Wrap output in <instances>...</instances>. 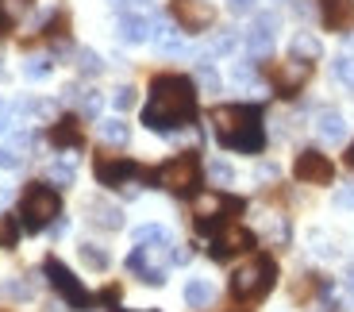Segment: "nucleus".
Instances as JSON below:
<instances>
[{
    "label": "nucleus",
    "instance_id": "f257e3e1",
    "mask_svg": "<svg viewBox=\"0 0 354 312\" xmlns=\"http://www.w3.org/2000/svg\"><path fill=\"white\" fill-rule=\"evenodd\" d=\"M196 120V85L185 73H162L151 81V100L142 108V124L151 131L174 135Z\"/></svg>",
    "mask_w": 354,
    "mask_h": 312
},
{
    "label": "nucleus",
    "instance_id": "f03ea898",
    "mask_svg": "<svg viewBox=\"0 0 354 312\" xmlns=\"http://www.w3.org/2000/svg\"><path fill=\"white\" fill-rule=\"evenodd\" d=\"M216 143L239 154H258L266 147V124L254 104H220L212 108Z\"/></svg>",
    "mask_w": 354,
    "mask_h": 312
},
{
    "label": "nucleus",
    "instance_id": "7ed1b4c3",
    "mask_svg": "<svg viewBox=\"0 0 354 312\" xmlns=\"http://www.w3.org/2000/svg\"><path fill=\"white\" fill-rule=\"evenodd\" d=\"M58 212H62V196L46 181H31L19 196V220H24L27 232H43L46 223H54Z\"/></svg>",
    "mask_w": 354,
    "mask_h": 312
},
{
    "label": "nucleus",
    "instance_id": "20e7f679",
    "mask_svg": "<svg viewBox=\"0 0 354 312\" xmlns=\"http://www.w3.org/2000/svg\"><path fill=\"white\" fill-rule=\"evenodd\" d=\"M274 282H277V262L270 255H258L231 274V293H235V301H262L274 289Z\"/></svg>",
    "mask_w": 354,
    "mask_h": 312
},
{
    "label": "nucleus",
    "instance_id": "39448f33",
    "mask_svg": "<svg viewBox=\"0 0 354 312\" xmlns=\"http://www.w3.org/2000/svg\"><path fill=\"white\" fill-rule=\"evenodd\" d=\"M154 181H158L162 189H169V193H196V185H201V158H196L193 151L177 154V158H169L166 166L154 174Z\"/></svg>",
    "mask_w": 354,
    "mask_h": 312
},
{
    "label": "nucleus",
    "instance_id": "423d86ee",
    "mask_svg": "<svg viewBox=\"0 0 354 312\" xmlns=\"http://www.w3.org/2000/svg\"><path fill=\"white\" fill-rule=\"evenodd\" d=\"M43 270H46V277H50V286L62 293V301L70 304V309H77V312H85L88 304H93V293H88L85 286H81L77 277L70 274V266H62L58 259H46L43 262Z\"/></svg>",
    "mask_w": 354,
    "mask_h": 312
},
{
    "label": "nucleus",
    "instance_id": "0eeeda50",
    "mask_svg": "<svg viewBox=\"0 0 354 312\" xmlns=\"http://www.w3.org/2000/svg\"><path fill=\"white\" fill-rule=\"evenodd\" d=\"M166 247L169 243H162V247H135L131 255H127V270H131L139 282H147V286H162L166 282Z\"/></svg>",
    "mask_w": 354,
    "mask_h": 312
},
{
    "label": "nucleus",
    "instance_id": "6e6552de",
    "mask_svg": "<svg viewBox=\"0 0 354 312\" xmlns=\"http://www.w3.org/2000/svg\"><path fill=\"white\" fill-rule=\"evenodd\" d=\"M227 212H243V201H227L223 193H212V196H201L196 201V228L201 232H220L227 223Z\"/></svg>",
    "mask_w": 354,
    "mask_h": 312
},
{
    "label": "nucleus",
    "instance_id": "1a4fd4ad",
    "mask_svg": "<svg viewBox=\"0 0 354 312\" xmlns=\"http://www.w3.org/2000/svg\"><path fill=\"white\" fill-rule=\"evenodd\" d=\"M93 174H97L100 185L120 189V185H127L131 178H139L142 169L135 166L131 158H115V154H97V162H93Z\"/></svg>",
    "mask_w": 354,
    "mask_h": 312
},
{
    "label": "nucleus",
    "instance_id": "9d476101",
    "mask_svg": "<svg viewBox=\"0 0 354 312\" xmlns=\"http://www.w3.org/2000/svg\"><path fill=\"white\" fill-rule=\"evenodd\" d=\"M292 174H297V181H308V185H331L335 166H331L328 154L301 151V154H297V162H292Z\"/></svg>",
    "mask_w": 354,
    "mask_h": 312
},
{
    "label": "nucleus",
    "instance_id": "9b49d317",
    "mask_svg": "<svg viewBox=\"0 0 354 312\" xmlns=\"http://www.w3.org/2000/svg\"><path fill=\"white\" fill-rule=\"evenodd\" d=\"M250 247H254V232H247V228H239V223H223L220 232H216V239H212V259L223 262V259L239 255V250H250Z\"/></svg>",
    "mask_w": 354,
    "mask_h": 312
},
{
    "label": "nucleus",
    "instance_id": "f8f14e48",
    "mask_svg": "<svg viewBox=\"0 0 354 312\" xmlns=\"http://www.w3.org/2000/svg\"><path fill=\"white\" fill-rule=\"evenodd\" d=\"M270 77H274V85H277L281 97H297V93L304 89V81L312 77V62H304V58H289V62L274 66Z\"/></svg>",
    "mask_w": 354,
    "mask_h": 312
},
{
    "label": "nucleus",
    "instance_id": "ddd939ff",
    "mask_svg": "<svg viewBox=\"0 0 354 312\" xmlns=\"http://www.w3.org/2000/svg\"><path fill=\"white\" fill-rule=\"evenodd\" d=\"M174 19L185 31H204V27H212L216 8L208 0H174Z\"/></svg>",
    "mask_w": 354,
    "mask_h": 312
},
{
    "label": "nucleus",
    "instance_id": "4468645a",
    "mask_svg": "<svg viewBox=\"0 0 354 312\" xmlns=\"http://www.w3.org/2000/svg\"><path fill=\"white\" fill-rule=\"evenodd\" d=\"M319 19L328 31H346L354 24V0H319Z\"/></svg>",
    "mask_w": 354,
    "mask_h": 312
},
{
    "label": "nucleus",
    "instance_id": "2eb2a0df",
    "mask_svg": "<svg viewBox=\"0 0 354 312\" xmlns=\"http://www.w3.org/2000/svg\"><path fill=\"white\" fill-rule=\"evenodd\" d=\"M274 27H277L274 16H258L254 24H250V31H247V51L250 54H266V51H270V46H274Z\"/></svg>",
    "mask_w": 354,
    "mask_h": 312
},
{
    "label": "nucleus",
    "instance_id": "dca6fc26",
    "mask_svg": "<svg viewBox=\"0 0 354 312\" xmlns=\"http://www.w3.org/2000/svg\"><path fill=\"white\" fill-rule=\"evenodd\" d=\"M50 143L58 147V151H73V147H81V124L77 116H62L58 124L50 127Z\"/></svg>",
    "mask_w": 354,
    "mask_h": 312
},
{
    "label": "nucleus",
    "instance_id": "f3484780",
    "mask_svg": "<svg viewBox=\"0 0 354 312\" xmlns=\"http://www.w3.org/2000/svg\"><path fill=\"white\" fill-rule=\"evenodd\" d=\"M316 131H319L324 143H343L346 139V120L339 116L335 108H324V112L316 116Z\"/></svg>",
    "mask_w": 354,
    "mask_h": 312
},
{
    "label": "nucleus",
    "instance_id": "a211bd4d",
    "mask_svg": "<svg viewBox=\"0 0 354 312\" xmlns=\"http://www.w3.org/2000/svg\"><path fill=\"white\" fill-rule=\"evenodd\" d=\"M88 220L97 223V228H108V232H120V228H124V212L115 205H100V201L88 205Z\"/></svg>",
    "mask_w": 354,
    "mask_h": 312
},
{
    "label": "nucleus",
    "instance_id": "6ab92c4d",
    "mask_svg": "<svg viewBox=\"0 0 354 312\" xmlns=\"http://www.w3.org/2000/svg\"><path fill=\"white\" fill-rule=\"evenodd\" d=\"M212 301H216L212 282H204V277H193V282L185 286V304H189V309H208Z\"/></svg>",
    "mask_w": 354,
    "mask_h": 312
},
{
    "label": "nucleus",
    "instance_id": "aec40b11",
    "mask_svg": "<svg viewBox=\"0 0 354 312\" xmlns=\"http://www.w3.org/2000/svg\"><path fill=\"white\" fill-rule=\"evenodd\" d=\"M120 39H124V43H142V39H151V19L124 16L120 19Z\"/></svg>",
    "mask_w": 354,
    "mask_h": 312
},
{
    "label": "nucleus",
    "instance_id": "412c9836",
    "mask_svg": "<svg viewBox=\"0 0 354 312\" xmlns=\"http://www.w3.org/2000/svg\"><path fill=\"white\" fill-rule=\"evenodd\" d=\"M27 4H31V0H0V35H8L12 24L27 12Z\"/></svg>",
    "mask_w": 354,
    "mask_h": 312
},
{
    "label": "nucleus",
    "instance_id": "4be33fe9",
    "mask_svg": "<svg viewBox=\"0 0 354 312\" xmlns=\"http://www.w3.org/2000/svg\"><path fill=\"white\" fill-rule=\"evenodd\" d=\"M162 243H169V232L158 223H142L135 232V247H162Z\"/></svg>",
    "mask_w": 354,
    "mask_h": 312
},
{
    "label": "nucleus",
    "instance_id": "5701e85b",
    "mask_svg": "<svg viewBox=\"0 0 354 312\" xmlns=\"http://www.w3.org/2000/svg\"><path fill=\"white\" fill-rule=\"evenodd\" d=\"M292 58H304V62L319 58V39H312V35H292Z\"/></svg>",
    "mask_w": 354,
    "mask_h": 312
},
{
    "label": "nucleus",
    "instance_id": "b1692460",
    "mask_svg": "<svg viewBox=\"0 0 354 312\" xmlns=\"http://www.w3.org/2000/svg\"><path fill=\"white\" fill-rule=\"evenodd\" d=\"M81 262L93 270H108V250L97 247V243H81Z\"/></svg>",
    "mask_w": 354,
    "mask_h": 312
},
{
    "label": "nucleus",
    "instance_id": "393cba45",
    "mask_svg": "<svg viewBox=\"0 0 354 312\" xmlns=\"http://www.w3.org/2000/svg\"><path fill=\"white\" fill-rule=\"evenodd\" d=\"M100 135H104L108 143H127L131 127H127L124 120H104V124H100Z\"/></svg>",
    "mask_w": 354,
    "mask_h": 312
},
{
    "label": "nucleus",
    "instance_id": "a878e982",
    "mask_svg": "<svg viewBox=\"0 0 354 312\" xmlns=\"http://www.w3.org/2000/svg\"><path fill=\"white\" fill-rule=\"evenodd\" d=\"M335 77L354 93V54H339V58H335Z\"/></svg>",
    "mask_w": 354,
    "mask_h": 312
},
{
    "label": "nucleus",
    "instance_id": "bb28decb",
    "mask_svg": "<svg viewBox=\"0 0 354 312\" xmlns=\"http://www.w3.org/2000/svg\"><path fill=\"white\" fill-rule=\"evenodd\" d=\"M19 239V223L12 216H0V247H16Z\"/></svg>",
    "mask_w": 354,
    "mask_h": 312
},
{
    "label": "nucleus",
    "instance_id": "cd10ccee",
    "mask_svg": "<svg viewBox=\"0 0 354 312\" xmlns=\"http://www.w3.org/2000/svg\"><path fill=\"white\" fill-rule=\"evenodd\" d=\"M208 174H212V181H220V185H231V181H235V169H231L223 158H216L212 166H208Z\"/></svg>",
    "mask_w": 354,
    "mask_h": 312
},
{
    "label": "nucleus",
    "instance_id": "c85d7f7f",
    "mask_svg": "<svg viewBox=\"0 0 354 312\" xmlns=\"http://www.w3.org/2000/svg\"><path fill=\"white\" fill-rule=\"evenodd\" d=\"M24 73L31 81H39V77H46V73H50V58H31V62L24 66Z\"/></svg>",
    "mask_w": 354,
    "mask_h": 312
},
{
    "label": "nucleus",
    "instance_id": "c756f323",
    "mask_svg": "<svg viewBox=\"0 0 354 312\" xmlns=\"http://www.w3.org/2000/svg\"><path fill=\"white\" fill-rule=\"evenodd\" d=\"M196 77H201V85H204V89H220V73H216L208 62H201V66H196Z\"/></svg>",
    "mask_w": 354,
    "mask_h": 312
},
{
    "label": "nucleus",
    "instance_id": "7c9ffc66",
    "mask_svg": "<svg viewBox=\"0 0 354 312\" xmlns=\"http://www.w3.org/2000/svg\"><path fill=\"white\" fill-rule=\"evenodd\" d=\"M112 104L120 108V112H127V108L135 104V89L131 85H124V89H115V97H112Z\"/></svg>",
    "mask_w": 354,
    "mask_h": 312
},
{
    "label": "nucleus",
    "instance_id": "2f4dec72",
    "mask_svg": "<svg viewBox=\"0 0 354 312\" xmlns=\"http://www.w3.org/2000/svg\"><path fill=\"white\" fill-rule=\"evenodd\" d=\"M50 181L70 185V181H73V166H70V162H66V166H62V162H54V166H50Z\"/></svg>",
    "mask_w": 354,
    "mask_h": 312
},
{
    "label": "nucleus",
    "instance_id": "473e14b6",
    "mask_svg": "<svg viewBox=\"0 0 354 312\" xmlns=\"http://www.w3.org/2000/svg\"><path fill=\"white\" fill-rule=\"evenodd\" d=\"M19 166V151L16 147H0V169H16Z\"/></svg>",
    "mask_w": 354,
    "mask_h": 312
},
{
    "label": "nucleus",
    "instance_id": "72a5a7b5",
    "mask_svg": "<svg viewBox=\"0 0 354 312\" xmlns=\"http://www.w3.org/2000/svg\"><path fill=\"white\" fill-rule=\"evenodd\" d=\"M77 62H81V70H85V73H97V70H100V58H97L93 51H81Z\"/></svg>",
    "mask_w": 354,
    "mask_h": 312
},
{
    "label": "nucleus",
    "instance_id": "f704fd0d",
    "mask_svg": "<svg viewBox=\"0 0 354 312\" xmlns=\"http://www.w3.org/2000/svg\"><path fill=\"white\" fill-rule=\"evenodd\" d=\"M212 54H227V51H235V35H220V39H212V46H208Z\"/></svg>",
    "mask_w": 354,
    "mask_h": 312
},
{
    "label": "nucleus",
    "instance_id": "c9c22d12",
    "mask_svg": "<svg viewBox=\"0 0 354 312\" xmlns=\"http://www.w3.org/2000/svg\"><path fill=\"white\" fill-rule=\"evenodd\" d=\"M227 8L235 16H243V12H254V0H227Z\"/></svg>",
    "mask_w": 354,
    "mask_h": 312
},
{
    "label": "nucleus",
    "instance_id": "e433bc0d",
    "mask_svg": "<svg viewBox=\"0 0 354 312\" xmlns=\"http://www.w3.org/2000/svg\"><path fill=\"white\" fill-rule=\"evenodd\" d=\"M81 108H85V112H93V116H97V112H100V97H97V93H93V97H85V100H81Z\"/></svg>",
    "mask_w": 354,
    "mask_h": 312
},
{
    "label": "nucleus",
    "instance_id": "4c0bfd02",
    "mask_svg": "<svg viewBox=\"0 0 354 312\" xmlns=\"http://www.w3.org/2000/svg\"><path fill=\"white\" fill-rule=\"evenodd\" d=\"M335 205L339 208H354V193H351V189H343V193L335 196Z\"/></svg>",
    "mask_w": 354,
    "mask_h": 312
},
{
    "label": "nucleus",
    "instance_id": "58836bf2",
    "mask_svg": "<svg viewBox=\"0 0 354 312\" xmlns=\"http://www.w3.org/2000/svg\"><path fill=\"white\" fill-rule=\"evenodd\" d=\"M8 127H12V108L0 104V131H8Z\"/></svg>",
    "mask_w": 354,
    "mask_h": 312
},
{
    "label": "nucleus",
    "instance_id": "ea45409f",
    "mask_svg": "<svg viewBox=\"0 0 354 312\" xmlns=\"http://www.w3.org/2000/svg\"><path fill=\"white\" fill-rule=\"evenodd\" d=\"M346 166L354 169V143H351V151H346Z\"/></svg>",
    "mask_w": 354,
    "mask_h": 312
},
{
    "label": "nucleus",
    "instance_id": "a19ab883",
    "mask_svg": "<svg viewBox=\"0 0 354 312\" xmlns=\"http://www.w3.org/2000/svg\"><path fill=\"white\" fill-rule=\"evenodd\" d=\"M346 282H351V286H354V270H351V274H346Z\"/></svg>",
    "mask_w": 354,
    "mask_h": 312
}]
</instances>
